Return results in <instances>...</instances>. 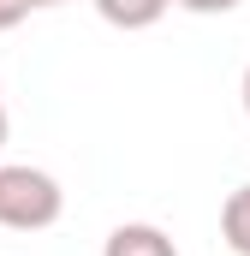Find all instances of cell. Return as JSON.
Returning a JSON list of instances; mask_svg holds the SVG:
<instances>
[{
	"mask_svg": "<svg viewBox=\"0 0 250 256\" xmlns=\"http://www.w3.org/2000/svg\"><path fill=\"white\" fill-rule=\"evenodd\" d=\"M66 214V191L48 167H0V226L48 232Z\"/></svg>",
	"mask_w": 250,
	"mask_h": 256,
	"instance_id": "obj_1",
	"label": "cell"
},
{
	"mask_svg": "<svg viewBox=\"0 0 250 256\" xmlns=\"http://www.w3.org/2000/svg\"><path fill=\"white\" fill-rule=\"evenodd\" d=\"M102 256H179V244H173L155 220H125V226L108 232Z\"/></svg>",
	"mask_w": 250,
	"mask_h": 256,
	"instance_id": "obj_2",
	"label": "cell"
},
{
	"mask_svg": "<svg viewBox=\"0 0 250 256\" xmlns=\"http://www.w3.org/2000/svg\"><path fill=\"white\" fill-rule=\"evenodd\" d=\"M167 6L173 0H96L102 24H114V30H149V24L167 18Z\"/></svg>",
	"mask_w": 250,
	"mask_h": 256,
	"instance_id": "obj_3",
	"label": "cell"
},
{
	"mask_svg": "<svg viewBox=\"0 0 250 256\" xmlns=\"http://www.w3.org/2000/svg\"><path fill=\"white\" fill-rule=\"evenodd\" d=\"M220 238H226L232 256H250V185H238L220 202Z\"/></svg>",
	"mask_w": 250,
	"mask_h": 256,
	"instance_id": "obj_4",
	"label": "cell"
},
{
	"mask_svg": "<svg viewBox=\"0 0 250 256\" xmlns=\"http://www.w3.org/2000/svg\"><path fill=\"white\" fill-rule=\"evenodd\" d=\"M42 6H66V0H0V30H18L30 12H42Z\"/></svg>",
	"mask_w": 250,
	"mask_h": 256,
	"instance_id": "obj_5",
	"label": "cell"
},
{
	"mask_svg": "<svg viewBox=\"0 0 250 256\" xmlns=\"http://www.w3.org/2000/svg\"><path fill=\"white\" fill-rule=\"evenodd\" d=\"M179 12H196V18H220V12H232V6H244V0H173Z\"/></svg>",
	"mask_w": 250,
	"mask_h": 256,
	"instance_id": "obj_6",
	"label": "cell"
},
{
	"mask_svg": "<svg viewBox=\"0 0 250 256\" xmlns=\"http://www.w3.org/2000/svg\"><path fill=\"white\" fill-rule=\"evenodd\" d=\"M238 96H244V114H250V66H244V84H238Z\"/></svg>",
	"mask_w": 250,
	"mask_h": 256,
	"instance_id": "obj_7",
	"label": "cell"
},
{
	"mask_svg": "<svg viewBox=\"0 0 250 256\" xmlns=\"http://www.w3.org/2000/svg\"><path fill=\"white\" fill-rule=\"evenodd\" d=\"M0 149H6V108H0Z\"/></svg>",
	"mask_w": 250,
	"mask_h": 256,
	"instance_id": "obj_8",
	"label": "cell"
}]
</instances>
